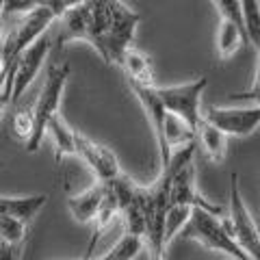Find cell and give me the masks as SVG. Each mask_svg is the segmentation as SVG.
I'll return each instance as SVG.
<instances>
[{
  "label": "cell",
  "mask_w": 260,
  "mask_h": 260,
  "mask_svg": "<svg viewBox=\"0 0 260 260\" xmlns=\"http://www.w3.org/2000/svg\"><path fill=\"white\" fill-rule=\"evenodd\" d=\"M80 260H83V258H80Z\"/></svg>",
  "instance_id": "obj_25"
},
{
  "label": "cell",
  "mask_w": 260,
  "mask_h": 260,
  "mask_svg": "<svg viewBox=\"0 0 260 260\" xmlns=\"http://www.w3.org/2000/svg\"><path fill=\"white\" fill-rule=\"evenodd\" d=\"M130 91L137 95V100L141 102V107L145 111V115L150 119V126L154 130V137H156V143H158V158H160V169H165L169 162H172V150L167 148L165 143V124H167V109L162 107L160 98L156 93V85L154 87H143V85H135V83H128Z\"/></svg>",
  "instance_id": "obj_12"
},
{
  "label": "cell",
  "mask_w": 260,
  "mask_h": 260,
  "mask_svg": "<svg viewBox=\"0 0 260 260\" xmlns=\"http://www.w3.org/2000/svg\"><path fill=\"white\" fill-rule=\"evenodd\" d=\"M180 237L200 243V245H204L213 251H221V254L230 256V260H251L241 249L239 243L232 239V234L225 230L221 219L213 213H206V210H200V208L193 210L191 221L182 230Z\"/></svg>",
  "instance_id": "obj_5"
},
{
  "label": "cell",
  "mask_w": 260,
  "mask_h": 260,
  "mask_svg": "<svg viewBox=\"0 0 260 260\" xmlns=\"http://www.w3.org/2000/svg\"><path fill=\"white\" fill-rule=\"evenodd\" d=\"M213 7L221 15L217 28V52L221 59H230L247 42L243 3H239V0H215Z\"/></svg>",
  "instance_id": "obj_8"
},
{
  "label": "cell",
  "mask_w": 260,
  "mask_h": 260,
  "mask_svg": "<svg viewBox=\"0 0 260 260\" xmlns=\"http://www.w3.org/2000/svg\"><path fill=\"white\" fill-rule=\"evenodd\" d=\"M48 135L52 137L56 162H61V158H65V156H76V130L65 121V117L61 113H56V115L50 119V124H48Z\"/></svg>",
  "instance_id": "obj_16"
},
{
  "label": "cell",
  "mask_w": 260,
  "mask_h": 260,
  "mask_svg": "<svg viewBox=\"0 0 260 260\" xmlns=\"http://www.w3.org/2000/svg\"><path fill=\"white\" fill-rule=\"evenodd\" d=\"M115 15V0H85L76 3L72 9L59 20V35L56 46H65L70 42H87L98 54H104L109 32L113 28Z\"/></svg>",
  "instance_id": "obj_2"
},
{
  "label": "cell",
  "mask_w": 260,
  "mask_h": 260,
  "mask_svg": "<svg viewBox=\"0 0 260 260\" xmlns=\"http://www.w3.org/2000/svg\"><path fill=\"white\" fill-rule=\"evenodd\" d=\"M50 52H52V39L48 32L37 44H32L28 50L22 52L13 72L7 78H3V85H0V102H3V109L9 102L20 100L22 93L26 91L32 80L37 78V74L42 72Z\"/></svg>",
  "instance_id": "obj_4"
},
{
  "label": "cell",
  "mask_w": 260,
  "mask_h": 260,
  "mask_svg": "<svg viewBox=\"0 0 260 260\" xmlns=\"http://www.w3.org/2000/svg\"><path fill=\"white\" fill-rule=\"evenodd\" d=\"M141 251H145V243L141 237H135V234H121L119 241L113 245L107 254L95 258V260H135L137 256L141 254ZM85 260V258H83ZM91 260V258H89Z\"/></svg>",
  "instance_id": "obj_18"
},
{
  "label": "cell",
  "mask_w": 260,
  "mask_h": 260,
  "mask_svg": "<svg viewBox=\"0 0 260 260\" xmlns=\"http://www.w3.org/2000/svg\"><path fill=\"white\" fill-rule=\"evenodd\" d=\"M254 50H256V74H254V85L247 91H241V93H232L234 100H251L260 107V42L254 44Z\"/></svg>",
  "instance_id": "obj_22"
},
{
  "label": "cell",
  "mask_w": 260,
  "mask_h": 260,
  "mask_svg": "<svg viewBox=\"0 0 260 260\" xmlns=\"http://www.w3.org/2000/svg\"><path fill=\"white\" fill-rule=\"evenodd\" d=\"M221 221L225 225V230L232 234V239L241 245V249L251 260H260V230L241 195L237 172L230 174V213Z\"/></svg>",
  "instance_id": "obj_6"
},
{
  "label": "cell",
  "mask_w": 260,
  "mask_h": 260,
  "mask_svg": "<svg viewBox=\"0 0 260 260\" xmlns=\"http://www.w3.org/2000/svg\"><path fill=\"white\" fill-rule=\"evenodd\" d=\"M74 5L76 3H72V0H39L37 9L22 15V20L9 32H5L3 48H0V59H3L0 74H3V78H7L13 72L22 52L28 50L32 44H37L52 26V22L61 20Z\"/></svg>",
  "instance_id": "obj_1"
},
{
  "label": "cell",
  "mask_w": 260,
  "mask_h": 260,
  "mask_svg": "<svg viewBox=\"0 0 260 260\" xmlns=\"http://www.w3.org/2000/svg\"><path fill=\"white\" fill-rule=\"evenodd\" d=\"M68 78H70V65L68 63L61 61V59L48 61L44 87H42V91H39L35 107H32V115H35V135H32V139L26 143V152L35 154L39 148H42L44 137L48 135V124H50V119L59 113L61 98L65 91V85H68Z\"/></svg>",
  "instance_id": "obj_3"
},
{
  "label": "cell",
  "mask_w": 260,
  "mask_h": 260,
  "mask_svg": "<svg viewBox=\"0 0 260 260\" xmlns=\"http://www.w3.org/2000/svg\"><path fill=\"white\" fill-rule=\"evenodd\" d=\"M39 7V0H5L3 3V11L5 13H22L26 15L32 9Z\"/></svg>",
  "instance_id": "obj_23"
},
{
  "label": "cell",
  "mask_w": 260,
  "mask_h": 260,
  "mask_svg": "<svg viewBox=\"0 0 260 260\" xmlns=\"http://www.w3.org/2000/svg\"><path fill=\"white\" fill-rule=\"evenodd\" d=\"M126 72L128 83L135 85H143V87H154V68H152V59L145 52L130 48L126 52L124 61L119 65Z\"/></svg>",
  "instance_id": "obj_15"
},
{
  "label": "cell",
  "mask_w": 260,
  "mask_h": 260,
  "mask_svg": "<svg viewBox=\"0 0 260 260\" xmlns=\"http://www.w3.org/2000/svg\"><path fill=\"white\" fill-rule=\"evenodd\" d=\"M18 251L20 247H11V245H0V260H18Z\"/></svg>",
  "instance_id": "obj_24"
},
{
  "label": "cell",
  "mask_w": 260,
  "mask_h": 260,
  "mask_svg": "<svg viewBox=\"0 0 260 260\" xmlns=\"http://www.w3.org/2000/svg\"><path fill=\"white\" fill-rule=\"evenodd\" d=\"M48 195L39 193V195H22V198H15V195H3L0 198V217H11L18 219L22 223H30L35 215L46 206Z\"/></svg>",
  "instance_id": "obj_14"
},
{
  "label": "cell",
  "mask_w": 260,
  "mask_h": 260,
  "mask_svg": "<svg viewBox=\"0 0 260 260\" xmlns=\"http://www.w3.org/2000/svg\"><path fill=\"white\" fill-rule=\"evenodd\" d=\"M26 232H28L26 223L18 221V219H11V217H0V241L5 245L20 247L24 239H26Z\"/></svg>",
  "instance_id": "obj_20"
},
{
  "label": "cell",
  "mask_w": 260,
  "mask_h": 260,
  "mask_svg": "<svg viewBox=\"0 0 260 260\" xmlns=\"http://www.w3.org/2000/svg\"><path fill=\"white\" fill-rule=\"evenodd\" d=\"M208 87V78L200 76L195 80L182 85H169V87H156V93L160 98L162 107L167 109V113L184 119L195 133H198V126L204 113H202L200 104H202V93Z\"/></svg>",
  "instance_id": "obj_7"
},
{
  "label": "cell",
  "mask_w": 260,
  "mask_h": 260,
  "mask_svg": "<svg viewBox=\"0 0 260 260\" xmlns=\"http://www.w3.org/2000/svg\"><path fill=\"white\" fill-rule=\"evenodd\" d=\"M107 193H109V184L95 180L91 186H87L85 191L70 195V200H68L70 215L74 217L78 223H93L102 204H104V200H107Z\"/></svg>",
  "instance_id": "obj_13"
},
{
  "label": "cell",
  "mask_w": 260,
  "mask_h": 260,
  "mask_svg": "<svg viewBox=\"0 0 260 260\" xmlns=\"http://www.w3.org/2000/svg\"><path fill=\"white\" fill-rule=\"evenodd\" d=\"M76 156L89 167V172L95 176L98 182L111 184L124 176L115 152L109 150L107 145L93 141L91 137L78 133V130H76Z\"/></svg>",
  "instance_id": "obj_10"
},
{
  "label": "cell",
  "mask_w": 260,
  "mask_h": 260,
  "mask_svg": "<svg viewBox=\"0 0 260 260\" xmlns=\"http://www.w3.org/2000/svg\"><path fill=\"white\" fill-rule=\"evenodd\" d=\"M204 117L228 137H247L260 128V107H210Z\"/></svg>",
  "instance_id": "obj_11"
},
{
  "label": "cell",
  "mask_w": 260,
  "mask_h": 260,
  "mask_svg": "<svg viewBox=\"0 0 260 260\" xmlns=\"http://www.w3.org/2000/svg\"><path fill=\"white\" fill-rule=\"evenodd\" d=\"M141 22V15L135 9H130L128 5L115 0V15H113V28L109 32L107 39V48H104L102 61L109 65H121L126 52L130 48H135V32L137 26Z\"/></svg>",
  "instance_id": "obj_9"
},
{
  "label": "cell",
  "mask_w": 260,
  "mask_h": 260,
  "mask_svg": "<svg viewBox=\"0 0 260 260\" xmlns=\"http://www.w3.org/2000/svg\"><path fill=\"white\" fill-rule=\"evenodd\" d=\"M11 126H13L15 137H20L24 145H26L32 139V135H35V115H32V109H24L20 113H15L11 119Z\"/></svg>",
  "instance_id": "obj_21"
},
{
  "label": "cell",
  "mask_w": 260,
  "mask_h": 260,
  "mask_svg": "<svg viewBox=\"0 0 260 260\" xmlns=\"http://www.w3.org/2000/svg\"><path fill=\"white\" fill-rule=\"evenodd\" d=\"M198 141L202 145V150L206 152V156L213 162H221L225 158L228 152V135L223 130H219L213 126L206 117H202L200 126H198Z\"/></svg>",
  "instance_id": "obj_17"
},
{
  "label": "cell",
  "mask_w": 260,
  "mask_h": 260,
  "mask_svg": "<svg viewBox=\"0 0 260 260\" xmlns=\"http://www.w3.org/2000/svg\"><path fill=\"white\" fill-rule=\"evenodd\" d=\"M191 217H193V208L172 204V208H169V213H167V223H165V239H167V245H169V243H172L176 237H180L182 230H184L186 225H189Z\"/></svg>",
  "instance_id": "obj_19"
}]
</instances>
